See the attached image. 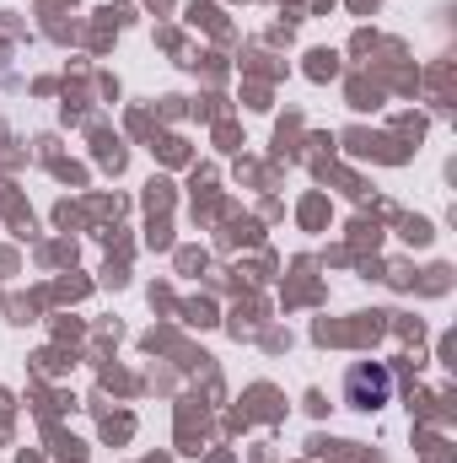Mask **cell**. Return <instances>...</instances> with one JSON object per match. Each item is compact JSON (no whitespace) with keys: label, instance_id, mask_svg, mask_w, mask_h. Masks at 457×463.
I'll list each match as a JSON object with an SVG mask.
<instances>
[{"label":"cell","instance_id":"cell-1","mask_svg":"<svg viewBox=\"0 0 457 463\" xmlns=\"http://www.w3.org/2000/svg\"><path fill=\"white\" fill-rule=\"evenodd\" d=\"M387 393H393L387 366H355L350 372V404L355 410H377V404H387Z\"/></svg>","mask_w":457,"mask_h":463}]
</instances>
